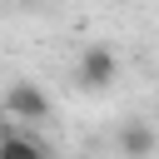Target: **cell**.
I'll return each instance as SVG.
<instances>
[{"instance_id":"cell-1","label":"cell","mask_w":159,"mask_h":159,"mask_svg":"<svg viewBox=\"0 0 159 159\" xmlns=\"http://www.w3.org/2000/svg\"><path fill=\"white\" fill-rule=\"evenodd\" d=\"M0 109H5L10 119H20V124H45V119L55 114V99H50L35 80H15V84L0 94Z\"/></svg>"},{"instance_id":"cell-2","label":"cell","mask_w":159,"mask_h":159,"mask_svg":"<svg viewBox=\"0 0 159 159\" xmlns=\"http://www.w3.org/2000/svg\"><path fill=\"white\" fill-rule=\"evenodd\" d=\"M114 80H119V55H114L109 45H84L80 60H75V84L89 89V94H99V89H109Z\"/></svg>"},{"instance_id":"cell-3","label":"cell","mask_w":159,"mask_h":159,"mask_svg":"<svg viewBox=\"0 0 159 159\" xmlns=\"http://www.w3.org/2000/svg\"><path fill=\"white\" fill-rule=\"evenodd\" d=\"M45 154H50V144L40 134L20 129V119L0 124V159H45Z\"/></svg>"},{"instance_id":"cell-4","label":"cell","mask_w":159,"mask_h":159,"mask_svg":"<svg viewBox=\"0 0 159 159\" xmlns=\"http://www.w3.org/2000/svg\"><path fill=\"white\" fill-rule=\"evenodd\" d=\"M114 144H119V154H154V144H159V134H154L149 124H124Z\"/></svg>"}]
</instances>
